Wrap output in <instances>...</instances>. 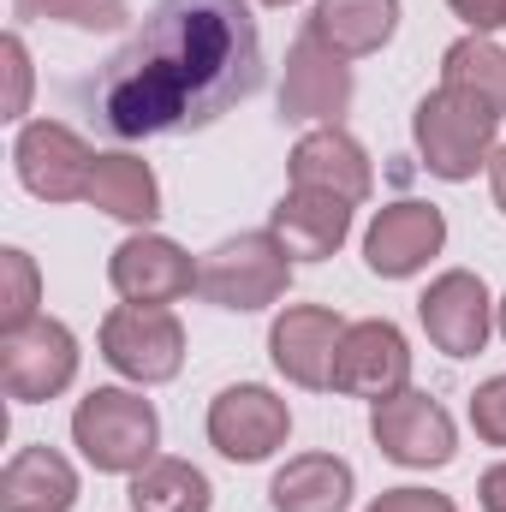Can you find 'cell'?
<instances>
[{
  "label": "cell",
  "instance_id": "cell-1",
  "mask_svg": "<svg viewBox=\"0 0 506 512\" xmlns=\"http://www.w3.org/2000/svg\"><path fill=\"white\" fill-rule=\"evenodd\" d=\"M262 84L251 0H161L108 60L96 114L114 137H161L221 120Z\"/></svg>",
  "mask_w": 506,
  "mask_h": 512
},
{
  "label": "cell",
  "instance_id": "cell-2",
  "mask_svg": "<svg viewBox=\"0 0 506 512\" xmlns=\"http://www.w3.org/2000/svg\"><path fill=\"white\" fill-rule=\"evenodd\" d=\"M72 441H78V453L96 471L126 477V471H143L155 459L161 423H155V405L143 393H131V387H96L72 411Z\"/></svg>",
  "mask_w": 506,
  "mask_h": 512
},
{
  "label": "cell",
  "instance_id": "cell-3",
  "mask_svg": "<svg viewBox=\"0 0 506 512\" xmlns=\"http://www.w3.org/2000/svg\"><path fill=\"white\" fill-rule=\"evenodd\" d=\"M495 126H501V114L489 102H477L465 90H447V84L435 96H423L417 120H411L417 149H423L435 179H471L495 149Z\"/></svg>",
  "mask_w": 506,
  "mask_h": 512
},
{
  "label": "cell",
  "instance_id": "cell-4",
  "mask_svg": "<svg viewBox=\"0 0 506 512\" xmlns=\"http://www.w3.org/2000/svg\"><path fill=\"white\" fill-rule=\"evenodd\" d=\"M292 280V256L274 233H239L197 262V292L221 310H268Z\"/></svg>",
  "mask_w": 506,
  "mask_h": 512
},
{
  "label": "cell",
  "instance_id": "cell-5",
  "mask_svg": "<svg viewBox=\"0 0 506 512\" xmlns=\"http://www.w3.org/2000/svg\"><path fill=\"white\" fill-rule=\"evenodd\" d=\"M102 358L131 382H173L185 364V328L167 304H120L102 322Z\"/></svg>",
  "mask_w": 506,
  "mask_h": 512
},
{
  "label": "cell",
  "instance_id": "cell-6",
  "mask_svg": "<svg viewBox=\"0 0 506 512\" xmlns=\"http://www.w3.org/2000/svg\"><path fill=\"white\" fill-rule=\"evenodd\" d=\"M72 376H78V340L66 322L36 316V322L0 334V387L12 399H24V405L54 399L60 387H72Z\"/></svg>",
  "mask_w": 506,
  "mask_h": 512
},
{
  "label": "cell",
  "instance_id": "cell-7",
  "mask_svg": "<svg viewBox=\"0 0 506 512\" xmlns=\"http://www.w3.org/2000/svg\"><path fill=\"white\" fill-rule=\"evenodd\" d=\"M12 161H18L24 191L42 197V203H78V197H90L96 155H90V143L78 131L60 126V120H30V126L18 131Z\"/></svg>",
  "mask_w": 506,
  "mask_h": 512
},
{
  "label": "cell",
  "instance_id": "cell-8",
  "mask_svg": "<svg viewBox=\"0 0 506 512\" xmlns=\"http://www.w3.org/2000/svg\"><path fill=\"white\" fill-rule=\"evenodd\" d=\"M370 435H376V447L393 459V465H411V471L447 465V459H453V447H459L453 417H447L429 393H417V387H399V393L376 399Z\"/></svg>",
  "mask_w": 506,
  "mask_h": 512
},
{
  "label": "cell",
  "instance_id": "cell-9",
  "mask_svg": "<svg viewBox=\"0 0 506 512\" xmlns=\"http://www.w3.org/2000/svg\"><path fill=\"white\" fill-rule=\"evenodd\" d=\"M352 108V66L334 54L316 30H304L286 48V78H280V114L286 120H322L334 126Z\"/></svg>",
  "mask_w": 506,
  "mask_h": 512
},
{
  "label": "cell",
  "instance_id": "cell-10",
  "mask_svg": "<svg viewBox=\"0 0 506 512\" xmlns=\"http://www.w3.org/2000/svg\"><path fill=\"white\" fill-rule=\"evenodd\" d=\"M286 429H292L286 399H274L268 387H256V382L227 387V393L209 405V441H215V453H227L233 465H256V459H268L274 447H286Z\"/></svg>",
  "mask_w": 506,
  "mask_h": 512
},
{
  "label": "cell",
  "instance_id": "cell-11",
  "mask_svg": "<svg viewBox=\"0 0 506 512\" xmlns=\"http://www.w3.org/2000/svg\"><path fill=\"white\" fill-rule=\"evenodd\" d=\"M417 316H423V334L435 340V352H447V358H477L489 346V328H495L489 286L477 274H465V268L441 274L417 298Z\"/></svg>",
  "mask_w": 506,
  "mask_h": 512
},
{
  "label": "cell",
  "instance_id": "cell-12",
  "mask_svg": "<svg viewBox=\"0 0 506 512\" xmlns=\"http://www.w3.org/2000/svg\"><path fill=\"white\" fill-rule=\"evenodd\" d=\"M346 340V322L322 304H292L268 328V358L286 382L298 387H334V352Z\"/></svg>",
  "mask_w": 506,
  "mask_h": 512
},
{
  "label": "cell",
  "instance_id": "cell-13",
  "mask_svg": "<svg viewBox=\"0 0 506 512\" xmlns=\"http://www.w3.org/2000/svg\"><path fill=\"white\" fill-rule=\"evenodd\" d=\"M411 382V346L393 322H346L334 352V387L352 399H387Z\"/></svg>",
  "mask_w": 506,
  "mask_h": 512
},
{
  "label": "cell",
  "instance_id": "cell-14",
  "mask_svg": "<svg viewBox=\"0 0 506 512\" xmlns=\"http://www.w3.org/2000/svg\"><path fill=\"white\" fill-rule=\"evenodd\" d=\"M441 245H447V215L435 203H387L376 221H370L364 262L376 268L381 280H405V274H417Z\"/></svg>",
  "mask_w": 506,
  "mask_h": 512
},
{
  "label": "cell",
  "instance_id": "cell-15",
  "mask_svg": "<svg viewBox=\"0 0 506 512\" xmlns=\"http://www.w3.org/2000/svg\"><path fill=\"white\" fill-rule=\"evenodd\" d=\"M108 280L126 304H173L197 286V262L179 251L173 239H155V233H137L126 239L114 262H108Z\"/></svg>",
  "mask_w": 506,
  "mask_h": 512
},
{
  "label": "cell",
  "instance_id": "cell-16",
  "mask_svg": "<svg viewBox=\"0 0 506 512\" xmlns=\"http://www.w3.org/2000/svg\"><path fill=\"white\" fill-rule=\"evenodd\" d=\"M292 185L298 191H328V197L358 209L370 197V155L340 126H316L310 137H298V149H292Z\"/></svg>",
  "mask_w": 506,
  "mask_h": 512
},
{
  "label": "cell",
  "instance_id": "cell-17",
  "mask_svg": "<svg viewBox=\"0 0 506 512\" xmlns=\"http://www.w3.org/2000/svg\"><path fill=\"white\" fill-rule=\"evenodd\" d=\"M268 233L286 245V256L322 262V256H334L346 245V233H352V203H340V197H328V191H298V185H292V191L274 203Z\"/></svg>",
  "mask_w": 506,
  "mask_h": 512
},
{
  "label": "cell",
  "instance_id": "cell-18",
  "mask_svg": "<svg viewBox=\"0 0 506 512\" xmlns=\"http://www.w3.org/2000/svg\"><path fill=\"white\" fill-rule=\"evenodd\" d=\"M0 507L6 512H72L78 507V471L54 447H24L0 471Z\"/></svg>",
  "mask_w": 506,
  "mask_h": 512
},
{
  "label": "cell",
  "instance_id": "cell-19",
  "mask_svg": "<svg viewBox=\"0 0 506 512\" xmlns=\"http://www.w3.org/2000/svg\"><path fill=\"white\" fill-rule=\"evenodd\" d=\"M274 512H346L352 501V465L334 453H298L268 483Z\"/></svg>",
  "mask_w": 506,
  "mask_h": 512
},
{
  "label": "cell",
  "instance_id": "cell-20",
  "mask_svg": "<svg viewBox=\"0 0 506 512\" xmlns=\"http://www.w3.org/2000/svg\"><path fill=\"white\" fill-rule=\"evenodd\" d=\"M393 24H399V0H316V12H310V30L346 60L376 54L393 36Z\"/></svg>",
  "mask_w": 506,
  "mask_h": 512
},
{
  "label": "cell",
  "instance_id": "cell-21",
  "mask_svg": "<svg viewBox=\"0 0 506 512\" xmlns=\"http://www.w3.org/2000/svg\"><path fill=\"white\" fill-rule=\"evenodd\" d=\"M84 203H96L114 221H143L149 227L161 215V185H155L149 161H137V155H96V173H90V197Z\"/></svg>",
  "mask_w": 506,
  "mask_h": 512
},
{
  "label": "cell",
  "instance_id": "cell-22",
  "mask_svg": "<svg viewBox=\"0 0 506 512\" xmlns=\"http://www.w3.org/2000/svg\"><path fill=\"white\" fill-rule=\"evenodd\" d=\"M131 512H209V477L191 459H149L131 477Z\"/></svg>",
  "mask_w": 506,
  "mask_h": 512
},
{
  "label": "cell",
  "instance_id": "cell-23",
  "mask_svg": "<svg viewBox=\"0 0 506 512\" xmlns=\"http://www.w3.org/2000/svg\"><path fill=\"white\" fill-rule=\"evenodd\" d=\"M441 84L465 90L477 102H489L495 114H506V48L489 36H459L441 60Z\"/></svg>",
  "mask_w": 506,
  "mask_h": 512
},
{
  "label": "cell",
  "instance_id": "cell-24",
  "mask_svg": "<svg viewBox=\"0 0 506 512\" xmlns=\"http://www.w3.org/2000/svg\"><path fill=\"white\" fill-rule=\"evenodd\" d=\"M24 24H72V30H120L131 18L126 0H12Z\"/></svg>",
  "mask_w": 506,
  "mask_h": 512
},
{
  "label": "cell",
  "instance_id": "cell-25",
  "mask_svg": "<svg viewBox=\"0 0 506 512\" xmlns=\"http://www.w3.org/2000/svg\"><path fill=\"white\" fill-rule=\"evenodd\" d=\"M36 322V262L18 251H0V334Z\"/></svg>",
  "mask_w": 506,
  "mask_h": 512
},
{
  "label": "cell",
  "instance_id": "cell-26",
  "mask_svg": "<svg viewBox=\"0 0 506 512\" xmlns=\"http://www.w3.org/2000/svg\"><path fill=\"white\" fill-rule=\"evenodd\" d=\"M471 429L489 447H506V376H489V382L471 393Z\"/></svg>",
  "mask_w": 506,
  "mask_h": 512
},
{
  "label": "cell",
  "instance_id": "cell-27",
  "mask_svg": "<svg viewBox=\"0 0 506 512\" xmlns=\"http://www.w3.org/2000/svg\"><path fill=\"white\" fill-rule=\"evenodd\" d=\"M370 512H459L447 495H429V489H387L370 501Z\"/></svg>",
  "mask_w": 506,
  "mask_h": 512
},
{
  "label": "cell",
  "instance_id": "cell-28",
  "mask_svg": "<svg viewBox=\"0 0 506 512\" xmlns=\"http://www.w3.org/2000/svg\"><path fill=\"white\" fill-rule=\"evenodd\" d=\"M6 72H12V96H6V120L24 114V90H30V54L18 36H6Z\"/></svg>",
  "mask_w": 506,
  "mask_h": 512
},
{
  "label": "cell",
  "instance_id": "cell-29",
  "mask_svg": "<svg viewBox=\"0 0 506 512\" xmlns=\"http://www.w3.org/2000/svg\"><path fill=\"white\" fill-rule=\"evenodd\" d=\"M447 6L471 24V36H489V30L506 24V0H447Z\"/></svg>",
  "mask_w": 506,
  "mask_h": 512
},
{
  "label": "cell",
  "instance_id": "cell-30",
  "mask_svg": "<svg viewBox=\"0 0 506 512\" xmlns=\"http://www.w3.org/2000/svg\"><path fill=\"white\" fill-rule=\"evenodd\" d=\"M477 495H483V507H489V512H506V465H495V471L483 477V489H477Z\"/></svg>",
  "mask_w": 506,
  "mask_h": 512
},
{
  "label": "cell",
  "instance_id": "cell-31",
  "mask_svg": "<svg viewBox=\"0 0 506 512\" xmlns=\"http://www.w3.org/2000/svg\"><path fill=\"white\" fill-rule=\"evenodd\" d=\"M489 185H495V203H501V215H506V143L489 155Z\"/></svg>",
  "mask_w": 506,
  "mask_h": 512
},
{
  "label": "cell",
  "instance_id": "cell-32",
  "mask_svg": "<svg viewBox=\"0 0 506 512\" xmlns=\"http://www.w3.org/2000/svg\"><path fill=\"white\" fill-rule=\"evenodd\" d=\"M262 6H292V0H262Z\"/></svg>",
  "mask_w": 506,
  "mask_h": 512
},
{
  "label": "cell",
  "instance_id": "cell-33",
  "mask_svg": "<svg viewBox=\"0 0 506 512\" xmlns=\"http://www.w3.org/2000/svg\"><path fill=\"white\" fill-rule=\"evenodd\" d=\"M501 334H506V298H501Z\"/></svg>",
  "mask_w": 506,
  "mask_h": 512
}]
</instances>
